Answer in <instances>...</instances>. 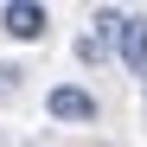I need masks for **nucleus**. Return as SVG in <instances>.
I'll use <instances>...</instances> for the list:
<instances>
[{"mask_svg": "<svg viewBox=\"0 0 147 147\" xmlns=\"http://www.w3.org/2000/svg\"><path fill=\"white\" fill-rule=\"evenodd\" d=\"M121 58L128 70H147V26H121Z\"/></svg>", "mask_w": 147, "mask_h": 147, "instance_id": "nucleus-3", "label": "nucleus"}, {"mask_svg": "<svg viewBox=\"0 0 147 147\" xmlns=\"http://www.w3.org/2000/svg\"><path fill=\"white\" fill-rule=\"evenodd\" d=\"M0 26H7L13 38H38V32H45V7H32V0H7V7H0Z\"/></svg>", "mask_w": 147, "mask_h": 147, "instance_id": "nucleus-1", "label": "nucleus"}, {"mask_svg": "<svg viewBox=\"0 0 147 147\" xmlns=\"http://www.w3.org/2000/svg\"><path fill=\"white\" fill-rule=\"evenodd\" d=\"M51 115L58 121H96V96L77 90V83H64V90H51Z\"/></svg>", "mask_w": 147, "mask_h": 147, "instance_id": "nucleus-2", "label": "nucleus"}]
</instances>
